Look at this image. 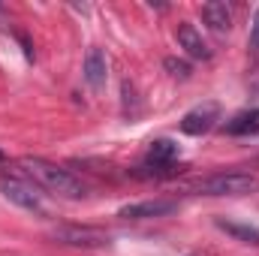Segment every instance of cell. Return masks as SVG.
<instances>
[{
  "label": "cell",
  "mask_w": 259,
  "mask_h": 256,
  "mask_svg": "<svg viewBox=\"0 0 259 256\" xmlns=\"http://www.w3.org/2000/svg\"><path fill=\"white\" fill-rule=\"evenodd\" d=\"M0 193L12 202V205H18V208H24V211H30V214H46V205H42V196L36 193L33 184H27V181H18V178H0Z\"/></svg>",
  "instance_id": "cell-3"
},
{
  "label": "cell",
  "mask_w": 259,
  "mask_h": 256,
  "mask_svg": "<svg viewBox=\"0 0 259 256\" xmlns=\"http://www.w3.org/2000/svg\"><path fill=\"white\" fill-rule=\"evenodd\" d=\"M18 166L27 172V178H33V184H39L42 190H49L52 196H61V199H84L81 178H75L69 169L58 166V163H49L42 157H24Z\"/></svg>",
  "instance_id": "cell-1"
},
{
  "label": "cell",
  "mask_w": 259,
  "mask_h": 256,
  "mask_svg": "<svg viewBox=\"0 0 259 256\" xmlns=\"http://www.w3.org/2000/svg\"><path fill=\"white\" fill-rule=\"evenodd\" d=\"M178 157V145L172 139H154L148 145L145 154V166H172V160Z\"/></svg>",
  "instance_id": "cell-10"
},
{
  "label": "cell",
  "mask_w": 259,
  "mask_h": 256,
  "mask_svg": "<svg viewBox=\"0 0 259 256\" xmlns=\"http://www.w3.org/2000/svg\"><path fill=\"white\" fill-rule=\"evenodd\" d=\"M52 238L61 244H69V247H106L112 241L109 232L94 229V226H58L52 232Z\"/></svg>",
  "instance_id": "cell-4"
},
{
  "label": "cell",
  "mask_w": 259,
  "mask_h": 256,
  "mask_svg": "<svg viewBox=\"0 0 259 256\" xmlns=\"http://www.w3.org/2000/svg\"><path fill=\"white\" fill-rule=\"evenodd\" d=\"M220 121V106L217 103H199L196 109H190L184 118H181V133H187V136H202V133H208V130L214 127Z\"/></svg>",
  "instance_id": "cell-6"
},
{
  "label": "cell",
  "mask_w": 259,
  "mask_h": 256,
  "mask_svg": "<svg viewBox=\"0 0 259 256\" xmlns=\"http://www.w3.org/2000/svg\"><path fill=\"white\" fill-rule=\"evenodd\" d=\"M202 196H250L259 193V175L253 172H217L211 178H202L196 184Z\"/></svg>",
  "instance_id": "cell-2"
},
{
  "label": "cell",
  "mask_w": 259,
  "mask_h": 256,
  "mask_svg": "<svg viewBox=\"0 0 259 256\" xmlns=\"http://www.w3.org/2000/svg\"><path fill=\"white\" fill-rule=\"evenodd\" d=\"M3 160H6V157H3V151H0V163H3Z\"/></svg>",
  "instance_id": "cell-15"
},
{
  "label": "cell",
  "mask_w": 259,
  "mask_h": 256,
  "mask_svg": "<svg viewBox=\"0 0 259 256\" xmlns=\"http://www.w3.org/2000/svg\"><path fill=\"white\" fill-rule=\"evenodd\" d=\"M175 36H178V46H181L193 61H211V49H208V42L202 39V33L196 30L190 21H181L178 30H175Z\"/></svg>",
  "instance_id": "cell-8"
},
{
  "label": "cell",
  "mask_w": 259,
  "mask_h": 256,
  "mask_svg": "<svg viewBox=\"0 0 259 256\" xmlns=\"http://www.w3.org/2000/svg\"><path fill=\"white\" fill-rule=\"evenodd\" d=\"M106 78H109V58L100 46H91L84 55V81L94 94H100L106 88Z\"/></svg>",
  "instance_id": "cell-7"
},
{
  "label": "cell",
  "mask_w": 259,
  "mask_h": 256,
  "mask_svg": "<svg viewBox=\"0 0 259 256\" xmlns=\"http://www.w3.org/2000/svg\"><path fill=\"white\" fill-rule=\"evenodd\" d=\"M223 133H229V136H250V133H259V109L238 112L232 121H226Z\"/></svg>",
  "instance_id": "cell-12"
},
{
  "label": "cell",
  "mask_w": 259,
  "mask_h": 256,
  "mask_svg": "<svg viewBox=\"0 0 259 256\" xmlns=\"http://www.w3.org/2000/svg\"><path fill=\"white\" fill-rule=\"evenodd\" d=\"M178 211V202L175 199H145V202H133V205H124L118 211L121 220H154V217H166Z\"/></svg>",
  "instance_id": "cell-5"
},
{
  "label": "cell",
  "mask_w": 259,
  "mask_h": 256,
  "mask_svg": "<svg viewBox=\"0 0 259 256\" xmlns=\"http://www.w3.org/2000/svg\"><path fill=\"white\" fill-rule=\"evenodd\" d=\"M202 21H205L214 33H226V30L232 27V9H229L226 3H220V0H211V3L202 6Z\"/></svg>",
  "instance_id": "cell-9"
},
{
  "label": "cell",
  "mask_w": 259,
  "mask_h": 256,
  "mask_svg": "<svg viewBox=\"0 0 259 256\" xmlns=\"http://www.w3.org/2000/svg\"><path fill=\"white\" fill-rule=\"evenodd\" d=\"M247 42H250V55H253V58H259V12L253 15V24H250V39H247Z\"/></svg>",
  "instance_id": "cell-14"
},
{
  "label": "cell",
  "mask_w": 259,
  "mask_h": 256,
  "mask_svg": "<svg viewBox=\"0 0 259 256\" xmlns=\"http://www.w3.org/2000/svg\"><path fill=\"white\" fill-rule=\"evenodd\" d=\"M214 226L223 229L226 235H232V238L241 241V244H259V226H253V223H238V220H223V217H217Z\"/></svg>",
  "instance_id": "cell-11"
},
{
  "label": "cell",
  "mask_w": 259,
  "mask_h": 256,
  "mask_svg": "<svg viewBox=\"0 0 259 256\" xmlns=\"http://www.w3.org/2000/svg\"><path fill=\"white\" fill-rule=\"evenodd\" d=\"M166 69H169L175 78H190V64H187V61H178V58H166Z\"/></svg>",
  "instance_id": "cell-13"
}]
</instances>
